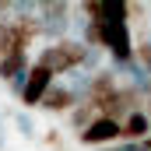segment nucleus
<instances>
[{
    "mask_svg": "<svg viewBox=\"0 0 151 151\" xmlns=\"http://www.w3.org/2000/svg\"><path fill=\"white\" fill-rule=\"evenodd\" d=\"M144 81H148V77H144ZM144 81H141V84H134V81L119 84L116 95L99 109V113L109 116V119H116V123H123L130 113H141V109H144V99H148V95H144Z\"/></svg>",
    "mask_w": 151,
    "mask_h": 151,
    "instance_id": "obj_3",
    "label": "nucleus"
},
{
    "mask_svg": "<svg viewBox=\"0 0 151 151\" xmlns=\"http://www.w3.org/2000/svg\"><path fill=\"white\" fill-rule=\"evenodd\" d=\"M0 144H4V127H0Z\"/></svg>",
    "mask_w": 151,
    "mask_h": 151,
    "instance_id": "obj_17",
    "label": "nucleus"
},
{
    "mask_svg": "<svg viewBox=\"0 0 151 151\" xmlns=\"http://www.w3.org/2000/svg\"><path fill=\"white\" fill-rule=\"evenodd\" d=\"M106 21H127V25H130L127 4H123V0H106Z\"/></svg>",
    "mask_w": 151,
    "mask_h": 151,
    "instance_id": "obj_13",
    "label": "nucleus"
},
{
    "mask_svg": "<svg viewBox=\"0 0 151 151\" xmlns=\"http://www.w3.org/2000/svg\"><path fill=\"white\" fill-rule=\"evenodd\" d=\"M116 70L113 67H106V70H95V74L88 77V88H84V99L81 102H91L95 109H102L109 99L116 95V88H119V81H116Z\"/></svg>",
    "mask_w": 151,
    "mask_h": 151,
    "instance_id": "obj_6",
    "label": "nucleus"
},
{
    "mask_svg": "<svg viewBox=\"0 0 151 151\" xmlns=\"http://www.w3.org/2000/svg\"><path fill=\"white\" fill-rule=\"evenodd\" d=\"M67 14H70V4L67 0H39L35 4V18H39V28H42L46 46L67 39V28H70V18Z\"/></svg>",
    "mask_w": 151,
    "mask_h": 151,
    "instance_id": "obj_2",
    "label": "nucleus"
},
{
    "mask_svg": "<svg viewBox=\"0 0 151 151\" xmlns=\"http://www.w3.org/2000/svg\"><path fill=\"white\" fill-rule=\"evenodd\" d=\"M77 141L84 144V148H113V144H119L123 141V127L116 123V119H109V116H99L84 134H77Z\"/></svg>",
    "mask_w": 151,
    "mask_h": 151,
    "instance_id": "obj_4",
    "label": "nucleus"
},
{
    "mask_svg": "<svg viewBox=\"0 0 151 151\" xmlns=\"http://www.w3.org/2000/svg\"><path fill=\"white\" fill-rule=\"evenodd\" d=\"M28 70H32V60H28V53H11L7 60H0V81H7V84L21 81Z\"/></svg>",
    "mask_w": 151,
    "mask_h": 151,
    "instance_id": "obj_9",
    "label": "nucleus"
},
{
    "mask_svg": "<svg viewBox=\"0 0 151 151\" xmlns=\"http://www.w3.org/2000/svg\"><path fill=\"white\" fill-rule=\"evenodd\" d=\"M46 148H49V151H63V137H60V130H46Z\"/></svg>",
    "mask_w": 151,
    "mask_h": 151,
    "instance_id": "obj_14",
    "label": "nucleus"
},
{
    "mask_svg": "<svg viewBox=\"0 0 151 151\" xmlns=\"http://www.w3.org/2000/svg\"><path fill=\"white\" fill-rule=\"evenodd\" d=\"M77 102H81V99L74 95V88H67V84H53V88L46 91V99H42L39 109H46V113H53V116H63V113L70 116Z\"/></svg>",
    "mask_w": 151,
    "mask_h": 151,
    "instance_id": "obj_7",
    "label": "nucleus"
},
{
    "mask_svg": "<svg viewBox=\"0 0 151 151\" xmlns=\"http://www.w3.org/2000/svg\"><path fill=\"white\" fill-rule=\"evenodd\" d=\"M99 116H102V113H99L91 102H77V106H74V113H70V127H74L77 134H84V130H88V127H91Z\"/></svg>",
    "mask_w": 151,
    "mask_h": 151,
    "instance_id": "obj_10",
    "label": "nucleus"
},
{
    "mask_svg": "<svg viewBox=\"0 0 151 151\" xmlns=\"http://www.w3.org/2000/svg\"><path fill=\"white\" fill-rule=\"evenodd\" d=\"M18 130H21L25 137H32V119H28V116H18Z\"/></svg>",
    "mask_w": 151,
    "mask_h": 151,
    "instance_id": "obj_15",
    "label": "nucleus"
},
{
    "mask_svg": "<svg viewBox=\"0 0 151 151\" xmlns=\"http://www.w3.org/2000/svg\"><path fill=\"white\" fill-rule=\"evenodd\" d=\"M53 70H46L42 63H32V70L25 74V91H21V106H28V109H39L42 106V99H46V91L53 88Z\"/></svg>",
    "mask_w": 151,
    "mask_h": 151,
    "instance_id": "obj_5",
    "label": "nucleus"
},
{
    "mask_svg": "<svg viewBox=\"0 0 151 151\" xmlns=\"http://www.w3.org/2000/svg\"><path fill=\"white\" fill-rule=\"evenodd\" d=\"M134 60L141 63V70L151 77V39H141L137 46H134Z\"/></svg>",
    "mask_w": 151,
    "mask_h": 151,
    "instance_id": "obj_11",
    "label": "nucleus"
},
{
    "mask_svg": "<svg viewBox=\"0 0 151 151\" xmlns=\"http://www.w3.org/2000/svg\"><path fill=\"white\" fill-rule=\"evenodd\" d=\"M88 46L81 42V39H60V42H49L46 49H39V60L46 70H53L56 77L70 74V70H81L84 67V60H88Z\"/></svg>",
    "mask_w": 151,
    "mask_h": 151,
    "instance_id": "obj_1",
    "label": "nucleus"
},
{
    "mask_svg": "<svg viewBox=\"0 0 151 151\" xmlns=\"http://www.w3.org/2000/svg\"><path fill=\"white\" fill-rule=\"evenodd\" d=\"M11 53H14V25L4 21L0 25V60H7Z\"/></svg>",
    "mask_w": 151,
    "mask_h": 151,
    "instance_id": "obj_12",
    "label": "nucleus"
},
{
    "mask_svg": "<svg viewBox=\"0 0 151 151\" xmlns=\"http://www.w3.org/2000/svg\"><path fill=\"white\" fill-rule=\"evenodd\" d=\"M144 113H148V119H151V99H144Z\"/></svg>",
    "mask_w": 151,
    "mask_h": 151,
    "instance_id": "obj_16",
    "label": "nucleus"
},
{
    "mask_svg": "<svg viewBox=\"0 0 151 151\" xmlns=\"http://www.w3.org/2000/svg\"><path fill=\"white\" fill-rule=\"evenodd\" d=\"M119 127H123V141H130V144H144L151 137V119H148L144 109H141V113H130Z\"/></svg>",
    "mask_w": 151,
    "mask_h": 151,
    "instance_id": "obj_8",
    "label": "nucleus"
}]
</instances>
